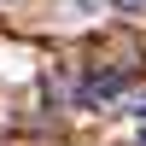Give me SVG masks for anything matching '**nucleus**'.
Instances as JSON below:
<instances>
[{
	"mask_svg": "<svg viewBox=\"0 0 146 146\" xmlns=\"http://www.w3.org/2000/svg\"><path fill=\"white\" fill-rule=\"evenodd\" d=\"M117 94H123V76H88V82H82V105L117 100Z\"/></svg>",
	"mask_w": 146,
	"mask_h": 146,
	"instance_id": "obj_1",
	"label": "nucleus"
},
{
	"mask_svg": "<svg viewBox=\"0 0 146 146\" xmlns=\"http://www.w3.org/2000/svg\"><path fill=\"white\" fill-rule=\"evenodd\" d=\"M140 146H146V123H140Z\"/></svg>",
	"mask_w": 146,
	"mask_h": 146,
	"instance_id": "obj_2",
	"label": "nucleus"
}]
</instances>
